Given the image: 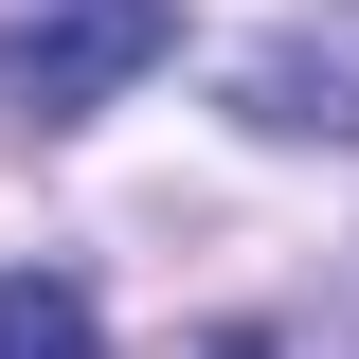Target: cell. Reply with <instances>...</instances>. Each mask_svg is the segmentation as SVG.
Listing matches in <instances>:
<instances>
[{
	"mask_svg": "<svg viewBox=\"0 0 359 359\" xmlns=\"http://www.w3.org/2000/svg\"><path fill=\"white\" fill-rule=\"evenodd\" d=\"M0 359H108V323H90L72 269H0Z\"/></svg>",
	"mask_w": 359,
	"mask_h": 359,
	"instance_id": "obj_3",
	"label": "cell"
},
{
	"mask_svg": "<svg viewBox=\"0 0 359 359\" xmlns=\"http://www.w3.org/2000/svg\"><path fill=\"white\" fill-rule=\"evenodd\" d=\"M216 359H287V341H252V323H233V341H216Z\"/></svg>",
	"mask_w": 359,
	"mask_h": 359,
	"instance_id": "obj_4",
	"label": "cell"
},
{
	"mask_svg": "<svg viewBox=\"0 0 359 359\" xmlns=\"http://www.w3.org/2000/svg\"><path fill=\"white\" fill-rule=\"evenodd\" d=\"M180 54V0H18V36H0V90L36 108V126H72V108H108L126 72H162Z\"/></svg>",
	"mask_w": 359,
	"mask_h": 359,
	"instance_id": "obj_1",
	"label": "cell"
},
{
	"mask_svg": "<svg viewBox=\"0 0 359 359\" xmlns=\"http://www.w3.org/2000/svg\"><path fill=\"white\" fill-rule=\"evenodd\" d=\"M233 108L287 144H359V18H287V36L233 72Z\"/></svg>",
	"mask_w": 359,
	"mask_h": 359,
	"instance_id": "obj_2",
	"label": "cell"
}]
</instances>
